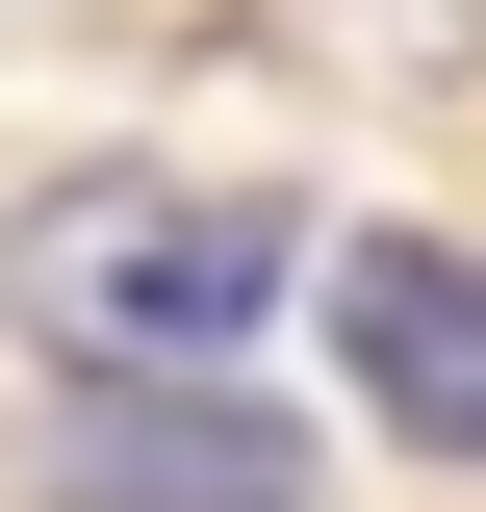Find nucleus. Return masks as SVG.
Instances as JSON below:
<instances>
[{
    "label": "nucleus",
    "mask_w": 486,
    "mask_h": 512,
    "mask_svg": "<svg viewBox=\"0 0 486 512\" xmlns=\"http://www.w3.org/2000/svg\"><path fill=\"white\" fill-rule=\"evenodd\" d=\"M0 282H26V333L77 384H231L307 282V205L282 180H77V205H26Z\"/></svg>",
    "instance_id": "f257e3e1"
},
{
    "label": "nucleus",
    "mask_w": 486,
    "mask_h": 512,
    "mask_svg": "<svg viewBox=\"0 0 486 512\" xmlns=\"http://www.w3.org/2000/svg\"><path fill=\"white\" fill-rule=\"evenodd\" d=\"M52 512H307V436L256 384H77Z\"/></svg>",
    "instance_id": "f03ea898"
},
{
    "label": "nucleus",
    "mask_w": 486,
    "mask_h": 512,
    "mask_svg": "<svg viewBox=\"0 0 486 512\" xmlns=\"http://www.w3.org/2000/svg\"><path fill=\"white\" fill-rule=\"evenodd\" d=\"M333 359H359V410L410 461H486V256L461 231H359L333 256Z\"/></svg>",
    "instance_id": "7ed1b4c3"
}]
</instances>
